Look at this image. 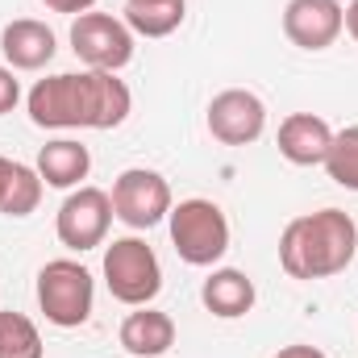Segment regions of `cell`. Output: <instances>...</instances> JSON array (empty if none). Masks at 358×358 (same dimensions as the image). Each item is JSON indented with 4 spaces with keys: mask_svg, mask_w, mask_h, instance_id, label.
Wrapping results in <instances>:
<instances>
[{
    "mask_svg": "<svg viewBox=\"0 0 358 358\" xmlns=\"http://www.w3.org/2000/svg\"><path fill=\"white\" fill-rule=\"evenodd\" d=\"M271 358H329L325 350H317V346H304V342H296V346H283V350H275Z\"/></svg>",
    "mask_w": 358,
    "mask_h": 358,
    "instance_id": "cell-23",
    "label": "cell"
},
{
    "mask_svg": "<svg viewBox=\"0 0 358 358\" xmlns=\"http://www.w3.org/2000/svg\"><path fill=\"white\" fill-rule=\"evenodd\" d=\"M346 34L358 42V0H350V8H346Z\"/></svg>",
    "mask_w": 358,
    "mask_h": 358,
    "instance_id": "cell-25",
    "label": "cell"
},
{
    "mask_svg": "<svg viewBox=\"0 0 358 358\" xmlns=\"http://www.w3.org/2000/svg\"><path fill=\"white\" fill-rule=\"evenodd\" d=\"M346 29V8L338 0H287L283 34L300 50H329Z\"/></svg>",
    "mask_w": 358,
    "mask_h": 358,
    "instance_id": "cell-10",
    "label": "cell"
},
{
    "mask_svg": "<svg viewBox=\"0 0 358 358\" xmlns=\"http://www.w3.org/2000/svg\"><path fill=\"white\" fill-rule=\"evenodd\" d=\"M108 225H113V200L104 187H76L63 204H59V217H55V234L67 250H96L104 246L108 238Z\"/></svg>",
    "mask_w": 358,
    "mask_h": 358,
    "instance_id": "cell-7",
    "label": "cell"
},
{
    "mask_svg": "<svg viewBox=\"0 0 358 358\" xmlns=\"http://www.w3.org/2000/svg\"><path fill=\"white\" fill-rule=\"evenodd\" d=\"M17 100H21V84H17L13 67H0V117H4V113H13V108H17Z\"/></svg>",
    "mask_w": 358,
    "mask_h": 358,
    "instance_id": "cell-21",
    "label": "cell"
},
{
    "mask_svg": "<svg viewBox=\"0 0 358 358\" xmlns=\"http://www.w3.org/2000/svg\"><path fill=\"white\" fill-rule=\"evenodd\" d=\"M0 50H4V59H8L13 71H42L55 59L59 42H55V29L46 21L17 17V21H8L0 29Z\"/></svg>",
    "mask_w": 358,
    "mask_h": 358,
    "instance_id": "cell-12",
    "label": "cell"
},
{
    "mask_svg": "<svg viewBox=\"0 0 358 358\" xmlns=\"http://www.w3.org/2000/svg\"><path fill=\"white\" fill-rule=\"evenodd\" d=\"M321 167L329 171V179H334L338 187L358 192V125H346L342 134H334L329 155H325Z\"/></svg>",
    "mask_w": 358,
    "mask_h": 358,
    "instance_id": "cell-19",
    "label": "cell"
},
{
    "mask_svg": "<svg viewBox=\"0 0 358 358\" xmlns=\"http://www.w3.org/2000/svg\"><path fill=\"white\" fill-rule=\"evenodd\" d=\"M29 121L38 129H84V104H80V71L46 76L25 96Z\"/></svg>",
    "mask_w": 358,
    "mask_h": 358,
    "instance_id": "cell-9",
    "label": "cell"
},
{
    "mask_svg": "<svg viewBox=\"0 0 358 358\" xmlns=\"http://www.w3.org/2000/svg\"><path fill=\"white\" fill-rule=\"evenodd\" d=\"M42 176H38V167H25V163H17V176L8 183V196H4V204H0V213L4 217H29L38 204H42Z\"/></svg>",
    "mask_w": 358,
    "mask_h": 358,
    "instance_id": "cell-20",
    "label": "cell"
},
{
    "mask_svg": "<svg viewBox=\"0 0 358 358\" xmlns=\"http://www.w3.org/2000/svg\"><path fill=\"white\" fill-rule=\"evenodd\" d=\"M358 225L342 208H321L287 221L279 234V267L292 279H329L355 263Z\"/></svg>",
    "mask_w": 358,
    "mask_h": 358,
    "instance_id": "cell-1",
    "label": "cell"
},
{
    "mask_svg": "<svg viewBox=\"0 0 358 358\" xmlns=\"http://www.w3.org/2000/svg\"><path fill=\"white\" fill-rule=\"evenodd\" d=\"M0 358H46L42 334L25 313H0Z\"/></svg>",
    "mask_w": 358,
    "mask_h": 358,
    "instance_id": "cell-18",
    "label": "cell"
},
{
    "mask_svg": "<svg viewBox=\"0 0 358 358\" xmlns=\"http://www.w3.org/2000/svg\"><path fill=\"white\" fill-rule=\"evenodd\" d=\"M208 134L221 146H250L267 129V104L250 88H225L208 100Z\"/></svg>",
    "mask_w": 358,
    "mask_h": 358,
    "instance_id": "cell-8",
    "label": "cell"
},
{
    "mask_svg": "<svg viewBox=\"0 0 358 358\" xmlns=\"http://www.w3.org/2000/svg\"><path fill=\"white\" fill-rule=\"evenodd\" d=\"M104 283L113 292V300L142 308L163 292V267L159 255L142 242V238H117L104 250Z\"/></svg>",
    "mask_w": 358,
    "mask_h": 358,
    "instance_id": "cell-4",
    "label": "cell"
},
{
    "mask_svg": "<svg viewBox=\"0 0 358 358\" xmlns=\"http://www.w3.org/2000/svg\"><path fill=\"white\" fill-rule=\"evenodd\" d=\"M255 300H259L255 279L238 267H217L204 283H200V304H204L213 317H221V321L246 317V313L255 308Z\"/></svg>",
    "mask_w": 358,
    "mask_h": 358,
    "instance_id": "cell-14",
    "label": "cell"
},
{
    "mask_svg": "<svg viewBox=\"0 0 358 358\" xmlns=\"http://www.w3.org/2000/svg\"><path fill=\"white\" fill-rule=\"evenodd\" d=\"M329 142H334V129L317 113H292L279 121V155L292 167H321L329 155Z\"/></svg>",
    "mask_w": 358,
    "mask_h": 358,
    "instance_id": "cell-13",
    "label": "cell"
},
{
    "mask_svg": "<svg viewBox=\"0 0 358 358\" xmlns=\"http://www.w3.org/2000/svg\"><path fill=\"white\" fill-rule=\"evenodd\" d=\"M71 50L88 71H121L134 59V29L113 13H80L71 21Z\"/></svg>",
    "mask_w": 358,
    "mask_h": 358,
    "instance_id": "cell-5",
    "label": "cell"
},
{
    "mask_svg": "<svg viewBox=\"0 0 358 358\" xmlns=\"http://www.w3.org/2000/svg\"><path fill=\"white\" fill-rule=\"evenodd\" d=\"M121 346L134 358H163L176 346V321L150 304H142L138 313H129L121 321Z\"/></svg>",
    "mask_w": 358,
    "mask_h": 358,
    "instance_id": "cell-15",
    "label": "cell"
},
{
    "mask_svg": "<svg viewBox=\"0 0 358 358\" xmlns=\"http://www.w3.org/2000/svg\"><path fill=\"white\" fill-rule=\"evenodd\" d=\"M187 17V0H125V25L138 38H167Z\"/></svg>",
    "mask_w": 358,
    "mask_h": 358,
    "instance_id": "cell-17",
    "label": "cell"
},
{
    "mask_svg": "<svg viewBox=\"0 0 358 358\" xmlns=\"http://www.w3.org/2000/svg\"><path fill=\"white\" fill-rule=\"evenodd\" d=\"M113 217L129 229H155L171 213V183L150 167H129L113 179Z\"/></svg>",
    "mask_w": 358,
    "mask_h": 358,
    "instance_id": "cell-6",
    "label": "cell"
},
{
    "mask_svg": "<svg viewBox=\"0 0 358 358\" xmlns=\"http://www.w3.org/2000/svg\"><path fill=\"white\" fill-rule=\"evenodd\" d=\"M50 13H67V17H80V13H92L96 0H42Z\"/></svg>",
    "mask_w": 358,
    "mask_h": 358,
    "instance_id": "cell-22",
    "label": "cell"
},
{
    "mask_svg": "<svg viewBox=\"0 0 358 358\" xmlns=\"http://www.w3.org/2000/svg\"><path fill=\"white\" fill-rule=\"evenodd\" d=\"M167 229H171L176 255L187 267H213L229 250V217L221 213V204H213L204 196H192V200L171 204Z\"/></svg>",
    "mask_w": 358,
    "mask_h": 358,
    "instance_id": "cell-2",
    "label": "cell"
},
{
    "mask_svg": "<svg viewBox=\"0 0 358 358\" xmlns=\"http://www.w3.org/2000/svg\"><path fill=\"white\" fill-rule=\"evenodd\" d=\"M13 176H17V163L0 155V204H4V196H8V183H13Z\"/></svg>",
    "mask_w": 358,
    "mask_h": 358,
    "instance_id": "cell-24",
    "label": "cell"
},
{
    "mask_svg": "<svg viewBox=\"0 0 358 358\" xmlns=\"http://www.w3.org/2000/svg\"><path fill=\"white\" fill-rule=\"evenodd\" d=\"M92 304H96V283H92V271L84 263L50 259L38 271V308L50 325H59V329L88 325Z\"/></svg>",
    "mask_w": 358,
    "mask_h": 358,
    "instance_id": "cell-3",
    "label": "cell"
},
{
    "mask_svg": "<svg viewBox=\"0 0 358 358\" xmlns=\"http://www.w3.org/2000/svg\"><path fill=\"white\" fill-rule=\"evenodd\" d=\"M80 104H84V129H117L129 117L134 96L113 71H80Z\"/></svg>",
    "mask_w": 358,
    "mask_h": 358,
    "instance_id": "cell-11",
    "label": "cell"
},
{
    "mask_svg": "<svg viewBox=\"0 0 358 358\" xmlns=\"http://www.w3.org/2000/svg\"><path fill=\"white\" fill-rule=\"evenodd\" d=\"M88 171H92V155L76 138H55L38 150V176H42L46 187H63V192L84 187L80 179H88Z\"/></svg>",
    "mask_w": 358,
    "mask_h": 358,
    "instance_id": "cell-16",
    "label": "cell"
}]
</instances>
